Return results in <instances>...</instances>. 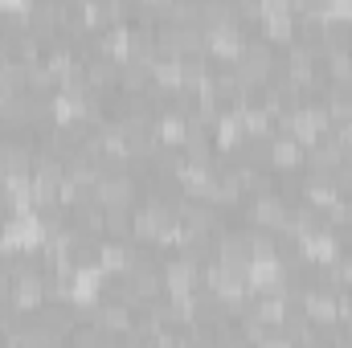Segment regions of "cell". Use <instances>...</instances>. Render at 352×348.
Returning a JSON list of instances; mask_svg holds the SVG:
<instances>
[{
	"instance_id": "5",
	"label": "cell",
	"mask_w": 352,
	"mask_h": 348,
	"mask_svg": "<svg viewBox=\"0 0 352 348\" xmlns=\"http://www.w3.org/2000/svg\"><path fill=\"white\" fill-rule=\"evenodd\" d=\"M119 70H115V62H107V58H98V62H90V70H87V78L94 83V87H102V83H111Z\"/></svg>"
},
{
	"instance_id": "1",
	"label": "cell",
	"mask_w": 352,
	"mask_h": 348,
	"mask_svg": "<svg viewBox=\"0 0 352 348\" xmlns=\"http://www.w3.org/2000/svg\"><path fill=\"white\" fill-rule=\"evenodd\" d=\"M131 193H135V184H131L123 173H111V176L98 180V197H102L107 209H123V205L131 201Z\"/></svg>"
},
{
	"instance_id": "6",
	"label": "cell",
	"mask_w": 352,
	"mask_h": 348,
	"mask_svg": "<svg viewBox=\"0 0 352 348\" xmlns=\"http://www.w3.org/2000/svg\"><path fill=\"white\" fill-rule=\"evenodd\" d=\"M102 230H111L115 238L127 234V213H123V209H107V213H102Z\"/></svg>"
},
{
	"instance_id": "2",
	"label": "cell",
	"mask_w": 352,
	"mask_h": 348,
	"mask_svg": "<svg viewBox=\"0 0 352 348\" xmlns=\"http://www.w3.org/2000/svg\"><path fill=\"white\" fill-rule=\"evenodd\" d=\"M270 160H278V168H291V164H299V144H295V140H274V148H270Z\"/></svg>"
},
{
	"instance_id": "3",
	"label": "cell",
	"mask_w": 352,
	"mask_h": 348,
	"mask_svg": "<svg viewBox=\"0 0 352 348\" xmlns=\"http://www.w3.org/2000/svg\"><path fill=\"white\" fill-rule=\"evenodd\" d=\"M254 217H258L263 226H278V221H283V205H278V197H258Z\"/></svg>"
},
{
	"instance_id": "4",
	"label": "cell",
	"mask_w": 352,
	"mask_h": 348,
	"mask_svg": "<svg viewBox=\"0 0 352 348\" xmlns=\"http://www.w3.org/2000/svg\"><path fill=\"white\" fill-rule=\"evenodd\" d=\"M98 324H102L107 332H123V328H127V307H123V303L102 307V312H98Z\"/></svg>"
}]
</instances>
